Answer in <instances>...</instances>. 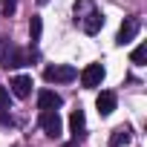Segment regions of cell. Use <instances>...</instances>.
Masks as SVG:
<instances>
[{
  "instance_id": "1",
  "label": "cell",
  "mask_w": 147,
  "mask_h": 147,
  "mask_svg": "<svg viewBox=\"0 0 147 147\" xmlns=\"http://www.w3.org/2000/svg\"><path fill=\"white\" fill-rule=\"evenodd\" d=\"M75 23L87 35H98L104 26V15L95 9V0H75Z\"/></svg>"
},
{
  "instance_id": "2",
  "label": "cell",
  "mask_w": 147,
  "mask_h": 147,
  "mask_svg": "<svg viewBox=\"0 0 147 147\" xmlns=\"http://www.w3.org/2000/svg\"><path fill=\"white\" fill-rule=\"evenodd\" d=\"M43 78L49 84H69V81L78 78V69L69 66V63H55V66H46L43 69Z\"/></svg>"
},
{
  "instance_id": "3",
  "label": "cell",
  "mask_w": 147,
  "mask_h": 147,
  "mask_svg": "<svg viewBox=\"0 0 147 147\" xmlns=\"http://www.w3.org/2000/svg\"><path fill=\"white\" fill-rule=\"evenodd\" d=\"M40 127H43V133L49 136V138H58L61 136V115H58V110H40Z\"/></svg>"
},
{
  "instance_id": "4",
  "label": "cell",
  "mask_w": 147,
  "mask_h": 147,
  "mask_svg": "<svg viewBox=\"0 0 147 147\" xmlns=\"http://www.w3.org/2000/svg\"><path fill=\"white\" fill-rule=\"evenodd\" d=\"M104 66L101 63H87L84 66V72H81V84L87 87V90H95V87H101V81H104Z\"/></svg>"
},
{
  "instance_id": "5",
  "label": "cell",
  "mask_w": 147,
  "mask_h": 147,
  "mask_svg": "<svg viewBox=\"0 0 147 147\" xmlns=\"http://www.w3.org/2000/svg\"><path fill=\"white\" fill-rule=\"evenodd\" d=\"M138 29H141V20H138V18H124V23H121V29H118V35H115V43H118V46L130 43V40L138 35Z\"/></svg>"
},
{
  "instance_id": "6",
  "label": "cell",
  "mask_w": 147,
  "mask_h": 147,
  "mask_svg": "<svg viewBox=\"0 0 147 147\" xmlns=\"http://www.w3.org/2000/svg\"><path fill=\"white\" fill-rule=\"evenodd\" d=\"M69 130H72V138L81 141L87 136V118H84V110H72L69 115Z\"/></svg>"
},
{
  "instance_id": "7",
  "label": "cell",
  "mask_w": 147,
  "mask_h": 147,
  "mask_svg": "<svg viewBox=\"0 0 147 147\" xmlns=\"http://www.w3.org/2000/svg\"><path fill=\"white\" fill-rule=\"evenodd\" d=\"M115 104H118V95H115L113 90H104V92H101V95L95 98V107H98V115H104V118H107V115H110V113L115 110Z\"/></svg>"
},
{
  "instance_id": "8",
  "label": "cell",
  "mask_w": 147,
  "mask_h": 147,
  "mask_svg": "<svg viewBox=\"0 0 147 147\" xmlns=\"http://www.w3.org/2000/svg\"><path fill=\"white\" fill-rule=\"evenodd\" d=\"M61 104H63V98L58 92H52V90H40L38 92V110H58Z\"/></svg>"
},
{
  "instance_id": "9",
  "label": "cell",
  "mask_w": 147,
  "mask_h": 147,
  "mask_svg": "<svg viewBox=\"0 0 147 147\" xmlns=\"http://www.w3.org/2000/svg\"><path fill=\"white\" fill-rule=\"evenodd\" d=\"M12 92L18 95V98H29V92H32V78L29 75H18V78H12Z\"/></svg>"
},
{
  "instance_id": "10",
  "label": "cell",
  "mask_w": 147,
  "mask_h": 147,
  "mask_svg": "<svg viewBox=\"0 0 147 147\" xmlns=\"http://www.w3.org/2000/svg\"><path fill=\"white\" fill-rule=\"evenodd\" d=\"M130 138H133V133H130V127H115L113 130V136H110V147H127L130 144Z\"/></svg>"
},
{
  "instance_id": "11",
  "label": "cell",
  "mask_w": 147,
  "mask_h": 147,
  "mask_svg": "<svg viewBox=\"0 0 147 147\" xmlns=\"http://www.w3.org/2000/svg\"><path fill=\"white\" fill-rule=\"evenodd\" d=\"M40 32H43L40 18H32V20H29V38H32V43H35V40H40Z\"/></svg>"
},
{
  "instance_id": "12",
  "label": "cell",
  "mask_w": 147,
  "mask_h": 147,
  "mask_svg": "<svg viewBox=\"0 0 147 147\" xmlns=\"http://www.w3.org/2000/svg\"><path fill=\"white\" fill-rule=\"evenodd\" d=\"M144 58H147V43H138V46L133 49V55H130V61H133L136 66H141V63H144Z\"/></svg>"
},
{
  "instance_id": "13",
  "label": "cell",
  "mask_w": 147,
  "mask_h": 147,
  "mask_svg": "<svg viewBox=\"0 0 147 147\" xmlns=\"http://www.w3.org/2000/svg\"><path fill=\"white\" fill-rule=\"evenodd\" d=\"M15 9H18V0H0V15L3 18H12Z\"/></svg>"
},
{
  "instance_id": "14",
  "label": "cell",
  "mask_w": 147,
  "mask_h": 147,
  "mask_svg": "<svg viewBox=\"0 0 147 147\" xmlns=\"http://www.w3.org/2000/svg\"><path fill=\"white\" fill-rule=\"evenodd\" d=\"M0 124H3V127H12L15 124V118L9 115V110H0Z\"/></svg>"
},
{
  "instance_id": "15",
  "label": "cell",
  "mask_w": 147,
  "mask_h": 147,
  "mask_svg": "<svg viewBox=\"0 0 147 147\" xmlns=\"http://www.w3.org/2000/svg\"><path fill=\"white\" fill-rule=\"evenodd\" d=\"M6 107H9V90L0 87V110H6Z\"/></svg>"
},
{
  "instance_id": "16",
  "label": "cell",
  "mask_w": 147,
  "mask_h": 147,
  "mask_svg": "<svg viewBox=\"0 0 147 147\" xmlns=\"http://www.w3.org/2000/svg\"><path fill=\"white\" fill-rule=\"evenodd\" d=\"M63 147H78V141H75V138H72V141H69V144H63Z\"/></svg>"
}]
</instances>
